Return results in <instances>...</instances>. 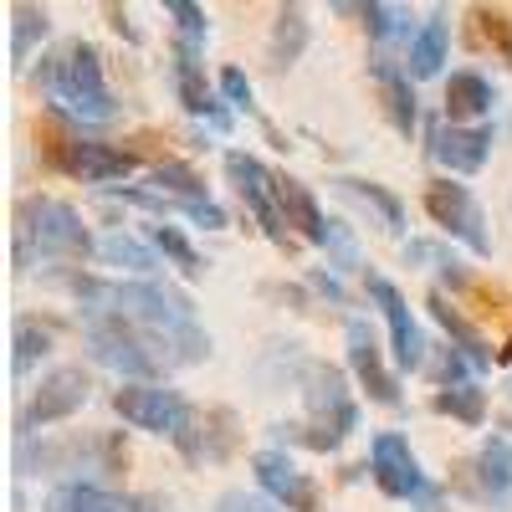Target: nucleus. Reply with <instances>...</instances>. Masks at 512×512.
<instances>
[{
    "mask_svg": "<svg viewBox=\"0 0 512 512\" xmlns=\"http://www.w3.org/2000/svg\"><path fill=\"white\" fill-rule=\"evenodd\" d=\"M72 292L82 297V308H113L134 323L154 354H164V364H200L210 354V338L195 328V308L190 297L164 287V282H93V277H72Z\"/></svg>",
    "mask_w": 512,
    "mask_h": 512,
    "instance_id": "obj_1",
    "label": "nucleus"
},
{
    "mask_svg": "<svg viewBox=\"0 0 512 512\" xmlns=\"http://www.w3.org/2000/svg\"><path fill=\"white\" fill-rule=\"evenodd\" d=\"M88 256H98V241L82 226L77 205L57 195H26L16 205V272L41 262H88Z\"/></svg>",
    "mask_w": 512,
    "mask_h": 512,
    "instance_id": "obj_2",
    "label": "nucleus"
},
{
    "mask_svg": "<svg viewBox=\"0 0 512 512\" xmlns=\"http://www.w3.org/2000/svg\"><path fill=\"white\" fill-rule=\"evenodd\" d=\"M41 88H47L52 108L72 123H108L118 113L113 103V88L103 77V57L93 41H67L62 52L41 57Z\"/></svg>",
    "mask_w": 512,
    "mask_h": 512,
    "instance_id": "obj_3",
    "label": "nucleus"
},
{
    "mask_svg": "<svg viewBox=\"0 0 512 512\" xmlns=\"http://www.w3.org/2000/svg\"><path fill=\"white\" fill-rule=\"evenodd\" d=\"M82 333H88V349L103 369L123 374L128 384H159V354L149 338L128 323L123 313L113 308H93V313H82Z\"/></svg>",
    "mask_w": 512,
    "mask_h": 512,
    "instance_id": "obj_4",
    "label": "nucleus"
},
{
    "mask_svg": "<svg viewBox=\"0 0 512 512\" xmlns=\"http://www.w3.org/2000/svg\"><path fill=\"white\" fill-rule=\"evenodd\" d=\"M36 134H41V149H47V164L62 169V175H77L82 185H113V180H128L139 169V149L82 139V134H67L57 123L36 128Z\"/></svg>",
    "mask_w": 512,
    "mask_h": 512,
    "instance_id": "obj_5",
    "label": "nucleus"
},
{
    "mask_svg": "<svg viewBox=\"0 0 512 512\" xmlns=\"http://www.w3.org/2000/svg\"><path fill=\"white\" fill-rule=\"evenodd\" d=\"M88 400H93V379L82 374L77 364H62V369H52V374H41V384L26 395V405H21V415H16V436H41L47 425L72 420Z\"/></svg>",
    "mask_w": 512,
    "mask_h": 512,
    "instance_id": "obj_6",
    "label": "nucleus"
},
{
    "mask_svg": "<svg viewBox=\"0 0 512 512\" xmlns=\"http://www.w3.org/2000/svg\"><path fill=\"white\" fill-rule=\"evenodd\" d=\"M113 410L128 425H139L149 436H169V441H180L195 420V405L180 390H164V384H123V390H113Z\"/></svg>",
    "mask_w": 512,
    "mask_h": 512,
    "instance_id": "obj_7",
    "label": "nucleus"
},
{
    "mask_svg": "<svg viewBox=\"0 0 512 512\" xmlns=\"http://www.w3.org/2000/svg\"><path fill=\"white\" fill-rule=\"evenodd\" d=\"M226 175H231V185H236L241 205L256 216V226L267 231V241H272V246H292V226H287V216H282L277 175H272V169H267L262 159H251V154L231 149V154H226Z\"/></svg>",
    "mask_w": 512,
    "mask_h": 512,
    "instance_id": "obj_8",
    "label": "nucleus"
},
{
    "mask_svg": "<svg viewBox=\"0 0 512 512\" xmlns=\"http://www.w3.org/2000/svg\"><path fill=\"white\" fill-rule=\"evenodd\" d=\"M425 216H431V221H436L446 236H456L466 251L492 256V236H487V216H482L477 195L466 190V185H456L451 175L425 185Z\"/></svg>",
    "mask_w": 512,
    "mask_h": 512,
    "instance_id": "obj_9",
    "label": "nucleus"
},
{
    "mask_svg": "<svg viewBox=\"0 0 512 512\" xmlns=\"http://www.w3.org/2000/svg\"><path fill=\"white\" fill-rule=\"evenodd\" d=\"M456 487L492 512H512V436H487L456 466Z\"/></svg>",
    "mask_w": 512,
    "mask_h": 512,
    "instance_id": "obj_10",
    "label": "nucleus"
},
{
    "mask_svg": "<svg viewBox=\"0 0 512 512\" xmlns=\"http://www.w3.org/2000/svg\"><path fill=\"white\" fill-rule=\"evenodd\" d=\"M308 415H313V431L318 436H328L333 446H344V436H354L359 431V405H354V395H349V384H344V374H338L333 364H313L308 369Z\"/></svg>",
    "mask_w": 512,
    "mask_h": 512,
    "instance_id": "obj_11",
    "label": "nucleus"
},
{
    "mask_svg": "<svg viewBox=\"0 0 512 512\" xmlns=\"http://www.w3.org/2000/svg\"><path fill=\"white\" fill-rule=\"evenodd\" d=\"M369 477L384 497H400V502H415L425 497V472H420V456L410 451V441L400 431H379L369 441Z\"/></svg>",
    "mask_w": 512,
    "mask_h": 512,
    "instance_id": "obj_12",
    "label": "nucleus"
},
{
    "mask_svg": "<svg viewBox=\"0 0 512 512\" xmlns=\"http://www.w3.org/2000/svg\"><path fill=\"white\" fill-rule=\"evenodd\" d=\"M364 292L379 303V313H384V323H390V344H395V364L400 369H425V333H420V323H415V313H410V303L400 297V287L390 282V277H379V272H369L364 277Z\"/></svg>",
    "mask_w": 512,
    "mask_h": 512,
    "instance_id": "obj_13",
    "label": "nucleus"
},
{
    "mask_svg": "<svg viewBox=\"0 0 512 512\" xmlns=\"http://www.w3.org/2000/svg\"><path fill=\"white\" fill-rule=\"evenodd\" d=\"M344 344H349V369H354V379H359V390H364L374 405L395 410V405H400V384H395L390 364H384V349H379L374 328H369L364 318H349Z\"/></svg>",
    "mask_w": 512,
    "mask_h": 512,
    "instance_id": "obj_14",
    "label": "nucleus"
},
{
    "mask_svg": "<svg viewBox=\"0 0 512 512\" xmlns=\"http://www.w3.org/2000/svg\"><path fill=\"white\" fill-rule=\"evenodd\" d=\"M251 472H256V487H262L277 507H287V512H323L318 487L297 472V461L287 451H256Z\"/></svg>",
    "mask_w": 512,
    "mask_h": 512,
    "instance_id": "obj_15",
    "label": "nucleus"
},
{
    "mask_svg": "<svg viewBox=\"0 0 512 512\" xmlns=\"http://www.w3.org/2000/svg\"><path fill=\"white\" fill-rule=\"evenodd\" d=\"M175 93H180L190 118H205L216 134H231V113L221 108V93L205 82L200 47H190V41H175Z\"/></svg>",
    "mask_w": 512,
    "mask_h": 512,
    "instance_id": "obj_16",
    "label": "nucleus"
},
{
    "mask_svg": "<svg viewBox=\"0 0 512 512\" xmlns=\"http://www.w3.org/2000/svg\"><path fill=\"white\" fill-rule=\"evenodd\" d=\"M236 441H241L236 415H231L226 405H216V410H195L190 431H185L175 446L185 451V461H226V456L236 451Z\"/></svg>",
    "mask_w": 512,
    "mask_h": 512,
    "instance_id": "obj_17",
    "label": "nucleus"
},
{
    "mask_svg": "<svg viewBox=\"0 0 512 512\" xmlns=\"http://www.w3.org/2000/svg\"><path fill=\"white\" fill-rule=\"evenodd\" d=\"M431 154L451 169V175H477L492 154V128H456V123H441L431 128Z\"/></svg>",
    "mask_w": 512,
    "mask_h": 512,
    "instance_id": "obj_18",
    "label": "nucleus"
},
{
    "mask_svg": "<svg viewBox=\"0 0 512 512\" xmlns=\"http://www.w3.org/2000/svg\"><path fill=\"white\" fill-rule=\"evenodd\" d=\"M277 200H282V216H287V226H297V236L313 241V246H328L333 221L318 210V200H313V190H308L303 180H287V175H277Z\"/></svg>",
    "mask_w": 512,
    "mask_h": 512,
    "instance_id": "obj_19",
    "label": "nucleus"
},
{
    "mask_svg": "<svg viewBox=\"0 0 512 512\" xmlns=\"http://www.w3.org/2000/svg\"><path fill=\"white\" fill-rule=\"evenodd\" d=\"M374 67V82H379V98H384V113H390V123H395V134H415L420 128V108H415V88H410V72H400V67H390V57H379V62H369Z\"/></svg>",
    "mask_w": 512,
    "mask_h": 512,
    "instance_id": "obj_20",
    "label": "nucleus"
},
{
    "mask_svg": "<svg viewBox=\"0 0 512 512\" xmlns=\"http://www.w3.org/2000/svg\"><path fill=\"white\" fill-rule=\"evenodd\" d=\"M492 103H497V93H492V82L482 72H451V82H446V118L456 128H477V118L492 113Z\"/></svg>",
    "mask_w": 512,
    "mask_h": 512,
    "instance_id": "obj_21",
    "label": "nucleus"
},
{
    "mask_svg": "<svg viewBox=\"0 0 512 512\" xmlns=\"http://www.w3.org/2000/svg\"><path fill=\"white\" fill-rule=\"evenodd\" d=\"M333 190L344 195L349 205H359L364 216H374V226L379 231H390V236H400L405 231V205L384 190V185H369V180H354V175H338L333 180Z\"/></svg>",
    "mask_w": 512,
    "mask_h": 512,
    "instance_id": "obj_22",
    "label": "nucleus"
},
{
    "mask_svg": "<svg viewBox=\"0 0 512 512\" xmlns=\"http://www.w3.org/2000/svg\"><path fill=\"white\" fill-rule=\"evenodd\" d=\"M98 262L103 267H118V272H134V282H154L159 272V251L139 236H128V231H108L98 241Z\"/></svg>",
    "mask_w": 512,
    "mask_h": 512,
    "instance_id": "obj_23",
    "label": "nucleus"
},
{
    "mask_svg": "<svg viewBox=\"0 0 512 512\" xmlns=\"http://www.w3.org/2000/svg\"><path fill=\"white\" fill-rule=\"evenodd\" d=\"M308 36H313V31H308V11H303V6H282V11H277V26H272V41H267L272 72H287V67L303 62Z\"/></svg>",
    "mask_w": 512,
    "mask_h": 512,
    "instance_id": "obj_24",
    "label": "nucleus"
},
{
    "mask_svg": "<svg viewBox=\"0 0 512 512\" xmlns=\"http://www.w3.org/2000/svg\"><path fill=\"white\" fill-rule=\"evenodd\" d=\"M431 318L446 328V338H451V349L472 364V369H487L492 364V354H487V338L461 318V308L456 303H446V292H431Z\"/></svg>",
    "mask_w": 512,
    "mask_h": 512,
    "instance_id": "obj_25",
    "label": "nucleus"
},
{
    "mask_svg": "<svg viewBox=\"0 0 512 512\" xmlns=\"http://www.w3.org/2000/svg\"><path fill=\"white\" fill-rule=\"evenodd\" d=\"M446 47H451V26H446V11H431V21H425L410 41V77L425 82V77H436L441 62H446Z\"/></svg>",
    "mask_w": 512,
    "mask_h": 512,
    "instance_id": "obj_26",
    "label": "nucleus"
},
{
    "mask_svg": "<svg viewBox=\"0 0 512 512\" xmlns=\"http://www.w3.org/2000/svg\"><path fill=\"white\" fill-rule=\"evenodd\" d=\"M47 512H134V497H118L98 482H62L47 497Z\"/></svg>",
    "mask_w": 512,
    "mask_h": 512,
    "instance_id": "obj_27",
    "label": "nucleus"
},
{
    "mask_svg": "<svg viewBox=\"0 0 512 512\" xmlns=\"http://www.w3.org/2000/svg\"><path fill=\"white\" fill-rule=\"evenodd\" d=\"M144 241H149V246L164 256L169 267H180L185 277H200V272H205L200 251L185 241V231H180V226H169V221H149V226H144Z\"/></svg>",
    "mask_w": 512,
    "mask_h": 512,
    "instance_id": "obj_28",
    "label": "nucleus"
},
{
    "mask_svg": "<svg viewBox=\"0 0 512 512\" xmlns=\"http://www.w3.org/2000/svg\"><path fill=\"white\" fill-rule=\"evenodd\" d=\"M149 190L164 195V200H210L205 195V180L195 175L190 164H180V159H159L154 175H149Z\"/></svg>",
    "mask_w": 512,
    "mask_h": 512,
    "instance_id": "obj_29",
    "label": "nucleus"
},
{
    "mask_svg": "<svg viewBox=\"0 0 512 512\" xmlns=\"http://www.w3.org/2000/svg\"><path fill=\"white\" fill-rule=\"evenodd\" d=\"M11 344H16V354H11V374L26 379L41 359L52 354V328H47V323H36V318H16V338H11Z\"/></svg>",
    "mask_w": 512,
    "mask_h": 512,
    "instance_id": "obj_30",
    "label": "nucleus"
},
{
    "mask_svg": "<svg viewBox=\"0 0 512 512\" xmlns=\"http://www.w3.org/2000/svg\"><path fill=\"white\" fill-rule=\"evenodd\" d=\"M47 31H52L47 6H11V57H16V67H26L31 47L47 41Z\"/></svg>",
    "mask_w": 512,
    "mask_h": 512,
    "instance_id": "obj_31",
    "label": "nucleus"
},
{
    "mask_svg": "<svg viewBox=\"0 0 512 512\" xmlns=\"http://www.w3.org/2000/svg\"><path fill=\"white\" fill-rule=\"evenodd\" d=\"M436 410L461 420V425H482L487 420V395L477 390L472 379H466V384H446V390L436 395Z\"/></svg>",
    "mask_w": 512,
    "mask_h": 512,
    "instance_id": "obj_32",
    "label": "nucleus"
},
{
    "mask_svg": "<svg viewBox=\"0 0 512 512\" xmlns=\"http://www.w3.org/2000/svg\"><path fill=\"white\" fill-rule=\"evenodd\" d=\"M359 16L369 21V36H374V41H400V36H410V11H405V6H384V0H369ZM410 41H415V36H410Z\"/></svg>",
    "mask_w": 512,
    "mask_h": 512,
    "instance_id": "obj_33",
    "label": "nucleus"
},
{
    "mask_svg": "<svg viewBox=\"0 0 512 512\" xmlns=\"http://www.w3.org/2000/svg\"><path fill=\"white\" fill-rule=\"evenodd\" d=\"M164 16H175L180 41H190V47H205V36H210V16L195 6V0H164Z\"/></svg>",
    "mask_w": 512,
    "mask_h": 512,
    "instance_id": "obj_34",
    "label": "nucleus"
},
{
    "mask_svg": "<svg viewBox=\"0 0 512 512\" xmlns=\"http://www.w3.org/2000/svg\"><path fill=\"white\" fill-rule=\"evenodd\" d=\"M477 16V26H482V36L497 47V57L502 62H512V21H507V11H492V6H477L472 11Z\"/></svg>",
    "mask_w": 512,
    "mask_h": 512,
    "instance_id": "obj_35",
    "label": "nucleus"
},
{
    "mask_svg": "<svg viewBox=\"0 0 512 512\" xmlns=\"http://www.w3.org/2000/svg\"><path fill=\"white\" fill-rule=\"evenodd\" d=\"M210 512H282L267 492H246V487H231V492H221L216 497V507Z\"/></svg>",
    "mask_w": 512,
    "mask_h": 512,
    "instance_id": "obj_36",
    "label": "nucleus"
},
{
    "mask_svg": "<svg viewBox=\"0 0 512 512\" xmlns=\"http://www.w3.org/2000/svg\"><path fill=\"white\" fill-rule=\"evenodd\" d=\"M328 256H333V262L344 267V272H349V267H359V241L349 236V226H344V221H333V231H328Z\"/></svg>",
    "mask_w": 512,
    "mask_h": 512,
    "instance_id": "obj_37",
    "label": "nucleus"
},
{
    "mask_svg": "<svg viewBox=\"0 0 512 512\" xmlns=\"http://www.w3.org/2000/svg\"><path fill=\"white\" fill-rule=\"evenodd\" d=\"M221 93L231 98V108H251V77L241 67H226L221 72Z\"/></svg>",
    "mask_w": 512,
    "mask_h": 512,
    "instance_id": "obj_38",
    "label": "nucleus"
},
{
    "mask_svg": "<svg viewBox=\"0 0 512 512\" xmlns=\"http://www.w3.org/2000/svg\"><path fill=\"white\" fill-rule=\"evenodd\" d=\"M134 512H175V502H169L164 492H139L134 497Z\"/></svg>",
    "mask_w": 512,
    "mask_h": 512,
    "instance_id": "obj_39",
    "label": "nucleus"
},
{
    "mask_svg": "<svg viewBox=\"0 0 512 512\" xmlns=\"http://www.w3.org/2000/svg\"><path fill=\"white\" fill-rule=\"evenodd\" d=\"M502 359H512V338H507V344H502Z\"/></svg>",
    "mask_w": 512,
    "mask_h": 512,
    "instance_id": "obj_40",
    "label": "nucleus"
},
{
    "mask_svg": "<svg viewBox=\"0 0 512 512\" xmlns=\"http://www.w3.org/2000/svg\"><path fill=\"white\" fill-rule=\"evenodd\" d=\"M507 395H512V384H507Z\"/></svg>",
    "mask_w": 512,
    "mask_h": 512,
    "instance_id": "obj_41",
    "label": "nucleus"
}]
</instances>
